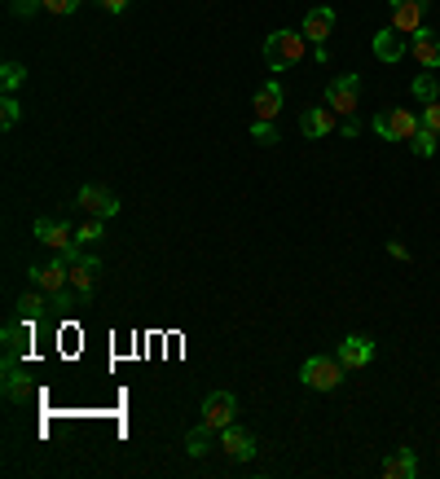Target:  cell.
Returning <instances> with one entry per match:
<instances>
[{
    "label": "cell",
    "mask_w": 440,
    "mask_h": 479,
    "mask_svg": "<svg viewBox=\"0 0 440 479\" xmlns=\"http://www.w3.org/2000/svg\"><path fill=\"white\" fill-rule=\"evenodd\" d=\"M27 277L40 281V290L53 299V312H62V317H67L75 304H84V299L70 290V269H62V255H58V260H49V264H32Z\"/></svg>",
    "instance_id": "cell-1"
},
{
    "label": "cell",
    "mask_w": 440,
    "mask_h": 479,
    "mask_svg": "<svg viewBox=\"0 0 440 479\" xmlns=\"http://www.w3.org/2000/svg\"><path fill=\"white\" fill-rule=\"evenodd\" d=\"M67 260V269H70V290L89 304L93 295H98V277H102V260L93 255V251H70V255H62Z\"/></svg>",
    "instance_id": "cell-2"
},
{
    "label": "cell",
    "mask_w": 440,
    "mask_h": 479,
    "mask_svg": "<svg viewBox=\"0 0 440 479\" xmlns=\"http://www.w3.org/2000/svg\"><path fill=\"white\" fill-rule=\"evenodd\" d=\"M308 53V40L304 32H273L269 40H265V62H269L273 70H286V67H300Z\"/></svg>",
    "instance_id": "cell-3"
},
{
    "label": "cell",
    "mask_w": 440,
    "mask_h": 479,
    "mask_svg": "<svg viewBox=\"0 0 440 479\" xmlns=\"http://www.w3.org/2000/svg\"><path fill=\"white\" fill-rule=\"evenodd\" d=\"M343 361L339 356H308L304 365H300V382L313 387V391H335L339 382H343Z\"/></svg>",
    "instance_id": "cell-4"
},
{
    "label": "cell",
    "mask_w": 440,
    "mask_h": 479,
    "mask_svg": "<svg viewBox=\"0 0 440 479\" xmlns=\"http://www.w3.org/2000/svg\"><path fill=\"white\" fill-rule=\"evenodd\" d=\"M326 106L335 110L339 119H352L357 115V106H361V79L357 75H339L326 84Z\"/></svg>",
    "instance_id": "cell-5"
},
{
    "label": "cell",
    "mask_w": 440,
    "mask_h": 479,
    "mask_svg": "<svg viewBox=\"0 0 440 479\" xmlns=\"http://www.w3.org/2000/svg\"><path fill=\"white\" fill-rule=\"evenodd\" d=\"M418 128H423V119H414V115L401 110V106H392V110H383V115L374 119V133L383 141H414Z\"/></svg>",
    "instance_id": "cell-6"
},
{
    "label": "cell",
    "mask_w": 440,
    "mask_h": 479,
    "mask_svg": "<svg viewBox=\"0 0 440 479\" xmlns=\"http://www.w3.org/2000/svg\"><path fill=\"white\" fill-rule=\"evenodd\" d=\"M35 242L49 246V251H58V255H70V251H75V229H70L67 220L40 216V220H35Z\"/></svg>",
    "instance_id": "cell-7"
},
{
    "label": "cell",
    "mask_w": 440,
    "mask_h": 479,
    "mask_svg": "<svg viewBox=\"0 0 440 479\" xmlns=\"http://www.w3.org/2000/svg\"><path fill=\"white\" fill-rule=\"evenodd\" d=\"M203 422L211 431H225L229 422H238V396L234 391H211L203 401Z\"/></svg>",
    "instance_id": "cell-8"
},
{
    "label": "cell",
    "mask_w": 440,
    "mask_h": 479,
    "mask_svg": "<svg viewBox=\"0 0 440 479\" xmlns=\"http://www.w3.org/2000/svg\"><path fill=\"white\" fill-rule=\"evenodd\" d=\"M374 352H379V343H374L370 335H343V343H339L343 370H366L374 361Z\"/></svg>",
    "instance_id": "cell-9"
},
{
    "label": "cell",
    "mask_w": 440,
    "mask_h": 479,
    "mask_svg": "<svg viewBox=\"0 0 440 479\" xmlns=\"http://www.w3.org/2000/svg\"><path fill=\"white\" fill-rule=\"evenodd\" d=\"M75 203L84 216H98V220H110L115 211H119V198L106 189V185H84L80 194H75Z\"/></svg>",
    "instance_id": "cell-10"
},
{
    "label": "cell",
    "mask_w": 440,
    "mask_h": 479,
    "mask_svg": "<svg viewBox=\"0 0 440 479\" xmlns=\"http://www.w3.org/2000/svg\"><path fill=\"white\" fill-rule=\"evenodd\" d=\"M392 5V27L401 35H414L423 27V14H427V0H388Z\"/></svg>",
    "instance_id": "cell-11"
},
{
    "label": "cell",
    "mask_w": 440,
    "mask_h": 479,
    "mask_svg": "<svg viewBox=\"0 0 440 479\" xmlns=\"http://www.w3.org/2000/svg\"><path fill=\"white\" fill-rule=\"evenodd\" d=\"M370 49H374L379 62H401V58L409 53V35H401L397 27H383V32L370 40Z\"/></svg>",
    "instance_id": "cell-12"
},
{
    "label": "cell",
    "mask_w": 440,
    "mask_h": 479,
    "mask_svg": "<svg viewBox=\"0 0 440 479\" xmlns=\"http://www.w3.org/2000/svg\"><path fill=\"white\" fill-rule=\"evenodd\" d=\"M220 448H225V457H234V462H251V457H256V436L242 431L238 422H229V427L220 431Z\"/></svg>",
    "instance_id": "cell-13"
},
{
    "label": "cell",
    "mask_w": 440,
    "mask_h": 479,
    "mask_svg": "<svg viewBox=\"0 0 440 479\" xmlns=\"http://www.w3.org/2000/svg\"><path fill=\"white\" fill-rule=\"evenodd\" d=\"M409 53H414V62H418V67L436 70L440 67V35L427 32V27H418V32L409 35Z\"/></svg>",
    "instance_id": "cell-14"
},
{
    "label": "cell",
    "mask_w": 440,
    "mask_h": 479,
    "mask_svg": "<svg viewBox=\"0 0 440 479\" xmlns=\"http://www.w3.org/2000/svg\"><path fill=\"white\" fill-rule=\"evenodd\" d=\"M331 32H335V9H331V5L308 9V18H304V40H308V44H313V49H322Z\"/></svg>",
    "instance_id": "cell-15"
},
{
    "label": "cell",
    "mask_w": 440,
    "mask_h": 479,
    "mask_svg": "<svg viewBox=\"0 0 440 479\" xmlns=\"http://www.w3.org/2000/svg\"><path fill=\"white\" fill-rule=\"evenodd\" d=\"M335 124H339V115L331 106H308L304 115H300V133H304V137H331Z\"/></svg>",
    "instance_id": "cell-16"
},
{
    "label": "cell",
    "mask_w": 440,
    "mask_h": 479,
    "mask_svg": "<svg viewBox=\"0 0 440 479\" xmlns=\"http://www.w3.org/2000/svg\"><path fill=\"white\" fill-rule=\"evenodd\" d=\"M414 475H418L414 448H397L392 457H383V479H414Z\"/></svg>",
    "instance_id": "cell-17"
},
{
    "label": "cell",
    "mask_w": 440,
    "mask_h": 479,
    "mask_svg": "<svg viewBox=\"0 0 440 479\" xmlns=\"http://www.w3.org/2000/svg\"><path fill=\"white\" fill-rule=\"evenodd\" d=\"M256 119H277V110H282V84H277V79H269V84H265V88H260V93H256Z\"/></svg>",
    "instance_id": "cell-18"
},
{
    "label": "cell",
    "mask_w": 440,
    "mask_h": 479,
    "mask_svg": "<svg viewBox=\"0 0 440 479\" xmlns=\"http://www.w3.org/2000/svg\"><path fill=\"white\" fill-rule=\"evenodd\" d=\"M5 401H9V405H27V401H32V378L23 374L18 365L5 370Z\"/></svg>",
    "instance_id": "cell-19"
},
{
    "label": "cell",
    "mask_w": 440,
    "mask_h": 479,
    "mask_svg": "<svg viewBox=\"0 0 440 479\" xmlns=\"http://www.w3.org/2000/svg\"><path fill=\"white\" fill-rule=\"evenodd\" d=\"M53 309V299H44V295H40V290H27V295H18V317H23V321H40V317H44V312Z\"/></svg>",
    "instance_id": "cell-20"
},
{
    "label": "cell",
    "mask_w": 440,
    "mask_h": 479,
    "mask_svg": "<svg viewBox=\"0 0 440 479\" xmlns=\"http://www.w3.org/2000/svg\"><path fill=\"white\" fill-rule=\"evenodd\" d=\"M106 238V220H98V216H89L80 229H75V246L84 251V246H98V242Z\"/></svg>",
    "instance_id": "cell-21"
},
{
    "label": "cell",
    "mask_w": 440,
    "mask_h": 479,
    "mask_svg": "<svg viewBox=\"0 0 440 479\" xmlns=\"http://www.w3.org/2000/svg\"><path fill=\"white\" fill-rule=\"evenodd\" d=\"M211 436H220V431H211L207 422H199V427L185 436V448H190V457H203L207 448H211Z\"/></svg>",
    "instance_id": "cell-22"
},
{
    "label": "cell",
    "mask_w": 440,
    "mask_h": 479,
    "mask_svg": "<svg viewBox=\"0 0 440 479\" xmlns=\"http://www.w3.org/2000/svg\"><path fill=\"white\" fill-rule=\"evenodd\" d=\"M414 97H418L423 106L440 102V84H436V75H432V70H423V75L414 79Z\"/></svg>",
    "instance_id": "cell-23"
},
{
    "label": "cell",
    "mask_w": 440,
    "mask_h": 479,
    "mask_svg": "<svg viewBox=\"0 0 440 479\" xmlns=\"http://www.w3.org/2000/svg\"><path fill=\"white\" fill-rule=\"evenodd\" d=\"M18 115H23V106H18V97H14V93H5V97H0V128L9 133V128L18 124Z\"/></svg>",
    "instance_id": "cell-24"
},
{
    "label": "cell",
    "mask_w": 440,
    "mask_h": 479,
    "mask_svg": "<svg viewBox=\"0 0 440 479\" xmlns=\"http://www.w3.org/2000/svg\"><path fill=\"white\" fill-rule=\"evenodd\" d=\"M409 145H414V154H418V159H432V154H436V133H432V128H418Z\"/></svg>",
    "instance_id": "cell-25"
},
{
    "label": "cell",
    "mask_w": 440,
    "mask_h": 479,
    "mask_svg": "<svg viewBox=\"0 0 440 479\" xmlns=\"http://www.w3.org/2000/svg\"><path fill=\"white\" fill-rule=\"evenodd\" d=\"M23 79H27V67H23V62H5V67H0V84H5V93H14Z\"/></svg>",
    "instance_id": "cell-26"
},
{
    "label": "cell",
    "mask_w": 440,
    "mask_h": 479,
    "mask_svg": "<svg viewBox=\"0 0 440 479\" xmlns=\"http://www.w3.org/2000/svg\"><path fill=\"white\" fill-rule=\"evenodd\" d=\"M251 141H256V145H277V128H273L269 119H256V124H251Z\"/></svg>",
    "instance_id": "cell-27"
},
{
    "label": "cell",
    "mask_w": 440,
    "mask_h": 479,
    "mask_svg": "<svg viewBox=\"0 0 440 479\" xmlns=\"http://www.w3.org/2000/svg\"><path fill=\"white\" fill-rule=\"evenodd\" d=\"M84 0H44V14H58V18H67V14H75Z\"/></svg>",
    "instance_id": "cell-28"
},
{
    "label": "cell",
    "mask_w": 440,
    "mask_h": 479,
    "mask_svg": "<svg viewBox=\"0 0 440 479\" xmlns=\"http://www.w3.org/2000/svg\"><path fill=\"white\" fill-rule=\"evenodd\" d=\"M9 9H14L18 18H32V14H40V9H44V0H14Z\"/></svg>",
    "instance_id": "cell-29"
},
{
    "label": "cell",
    "mask_w": 440,
    "mask_h": 479,
    "mask_svg": "<svg viewBox=\"0 0 440 479\" xmlns=\"http://www.w3.org/2000/svg\"><path fill=\"white\" fill-rule=\"evenodd\" d=\"M423 128H432L440 137V102H432V106H423Z\"/></svg>",
    "instance_id": "cell-30"
},
{
    "label": "cell",
    "mask_w": 440,
    "mask_h": 479,
    "mask_svg": "<svg viewBox=\"0 0 440 479\" xmlns=\"http://www.w3.org/2000/svg\"><path fill=\"white\" fill-rule=\"evenodd\" d=\"M98 5H102L106 14H124V9H128L133 0H98Z\"/></svg>",
    "instance_id": "cell-31"
},
{
    "label": "cell",
    "mask_w": 440,
    "mask_h": 479,
    "mask_svg": "<svg viewBox=\"0 0 440 479\" xmlns=\"http://www.w3.org/2000/svg\"><path fill=\"white\" fill-rule=\"evenodd\" d=\"M388 251H392L397 260H409V246H401V242H388Z\"/></svg>",
    "instance_id": "cell-32"
}]
</instances>
